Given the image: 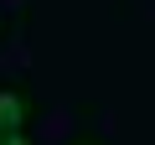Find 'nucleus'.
I'll return each instance as SVG.
<instances>
[{
  "mask_svg": "<svg viewBox=\"0 0 155 145\" xmlns=\"http://www.w3.org/2000/svg\"><path fill=\"white\" fill-rule=\"evenodd\" d=\"M36 114H41V104H36L31 83H21V78H5V83H0V135H11V130H31Z\"/></svg>",
  "mask_w": 155,
  "mask_h": 145,
  "instance_id": "nucleus-1",
  "label": "nucleus"
},
{
  "mask_svg": "<svg viewBox=\"0 0 155 145\" xmlns=\"http://www.w3.org/2000/svg\"><path fill=\"white\" fill-rule=\"evenodd\" d=\"M0 145H36L31 130H11V135H0Z\"/></svg>",
  "mask_w": 155,
  "mask_h": 145,
  "instance_id": "nucleus-2",
  "label": "nucleus"
},
{
  "mask_svg": "<svg viewBox=\"0 0 155 145\" xmlns=\"http://www.w3.org/2000/svg\"><path fill=\"white\" fill-rule=\"evenodd\" d=\"M67 145H109V140H98V135H78V140H67Z\"/></svg>",
  "mask_w": 155,
  "mask_h": 145,
  "instance_id": "nucleus-3",
  "label": "nucleus"
},
{
  "mask_svg": "<svg viewBox=\"0 0 155 145\" xmlns=\"http://www.w3.org/2000/svg\"><path fill=\"white\" fill-rule=\"evenodd\" d=\"M5 31H11V26H5V11H0V36H5Z\"/></svg>",
  "mask_w": 155,
  "mask_h": 145,
  "instance_id": "nucleus-4",
  "label": "nucleus"
}]
</instances>
